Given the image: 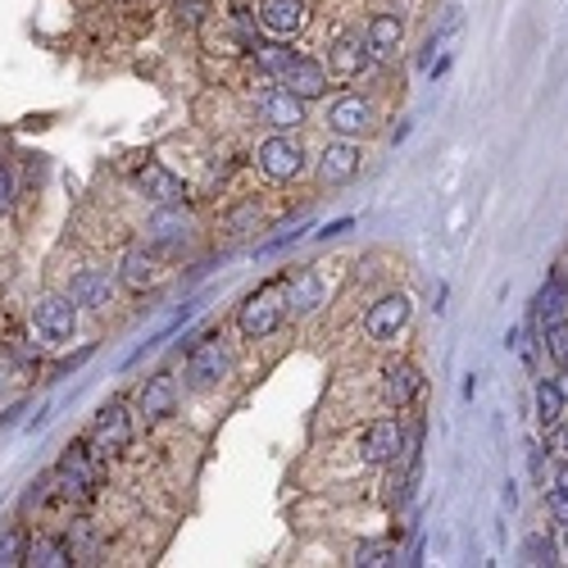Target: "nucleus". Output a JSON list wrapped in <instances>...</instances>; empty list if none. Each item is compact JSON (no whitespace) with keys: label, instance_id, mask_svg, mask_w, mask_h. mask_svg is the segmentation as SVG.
Returning <instances> with one entry per match:
<instances>
[{"label":"nucleus","instance_id":"obj_1","mask_svg":"<svg viewBox=\"0 0 568 568\" xmlns=\"http://www.w3.org/2000/svg\"><path fill=\"white\" fill-rule=\"evenodd\" d=\"M255 160H260V169L273 177V183H292V177L305 173V150L292 133H273L269 141H260Z\"/></svg>","mask_w":568,"mask_h":568},{"label":"nucleus","instance_id":"obj_2","mask_svg":"<svg viewBox=\"0 0 568 568\" xmlns=\"http://www.w3.org/2000/svg\"><path fill=\"white\" fill-rule=\"evenodd\" d=\"M50 482L60 486V496H91V486H96V464H91V455H87V446H69L64 455H60V464H55V473H50Z\"/></svg>","mask_w":568,"mask_h":568},{"label":"nucleus","instance_id":"obj_3","mask_svg":"<svg viewBox=\"0 0 568 568\" xmlns=\"http://www.w3.org/2000/svg\"><path fill=\"white\" fill-rule=\"evenodd\" d=\"M282 309H287V300H282L273 287H264V292H255L246 305H242V319H237V328H242V337H250V342H260V337H269V332H277V323H282Z\"/></svg>","mask_w":568,"mask_h":568},{"label":"nucleus","instance_id":"obj_4","mask_svg":"<svg viewBox=\"0 0 568 568\" xmlns=\"http://www.w3.org/2000/svg\"><path fill=\"white\" fill-rule=\"evenodd\" d=\"M409 314H415V305H409V296H382L369 314H365V332L373 342H392V337H400V328L409 323Z\"/></svg>","mask_w":568,"mask_h":568},{"label":"nucleus","instance_id":"obj_5","mask_svg":"<svg viewBox=\"0 0 568 568\" xmlns=\"http://www.w3.org/2000/svg\"><path fill=\"white\" fill-rule=\"evenodd\" d=\"M227 369H232L227 350L219 346V337H210V342H200V346L192 350V359H187V382L205 392V386H219V382L227 378Z\"/></svg>","mask_w":568,"mask_h":568},{"label":"nucleus","instance_id":"obj_6","mask_svg":"<svg viewBox=\"0 0 568 568\" xmlns=\"http://www.w3.org/2000/svg\"><path fill=\"white\" fill-rule=\"evenodd\" d=\"M33 319H37V328H41V337L69 342L73 328H77V305H73L69 296H41L37 309H33Z\"/></svg>","mask_w":568,"mask_h":568},{"label":"nucleus","instance_id":"obj_7","mask_svg":"<svg viewBox=\"0 0 568 568\" xmlns=\"http://www.w3.org/2000/svg\"><path fill=\"white\" fill-rule=\"evenodd\" d=\"M400 446H405V428L392 423V419H382V423H373L365 432V442H359V459L378 469V464H392L400 455Z\"/></svg>","mask_w":568,"mask_h":568},{"label":"nucleus","instance_id":"obj_8","mask_svg":"<svg viewBox=\"0 0 568 568\" xmlns=\"http://www.w3.org/2000/svg\"><path fill=\"white\" fill-rule=\"evenodd\" d=\"M328 127L337 137H359V133H369L373 127V106L365 96H342L337 106L328 110Z\"/></svg>","mask_w":568,"mask_h":568},{"label":"nucleus","instance_id":"obj_9","mask_svg":"<svg viewBox=\"0 0 568 568\" xmlns=\"http://www.w3.org/2000/svg\"><path fill=\"white\" fill-rule=\"evenodd\" d=\"M260 110H264V123H273L277 133H296V127L305 123V100H300V96H292L287 87H273V91H264Z\"/></svg>","mask_w":568,"mask_h":568},{"label":"nucleus","instance_id":"obj_10","mask_svg":"<svg viewBox=\"0 0 568 568\" xmlns=\"http://www.w3.org/2000/svg\"><path fill=\"white\" fill-rule=\"evenodd\" d=\"M282 87H287L292 96H300V100H314V96L328 91V69L319 60H309V55H296L292 69L282 73Z\"/></svg>","mask_w":568,"mask_h":568},{"label":"nucleus","instance_id":"obj_11","mask_svg":"<svg viewBox=\"0 0 568 568\" xmlns=\"http://www.w3.org/2000/svg\"><path fill=\"white\" fill-rule=\"evenodd\" d=\"M419 386H423V378H419V369L415 365H386L382 369V400L392 405V409H405L409 400L419 396Z\"/></svg>","mask_w":568,"mask_h":568},{"label":"nucleus","instance_id":"obj_12","mask_svg":"<svg viewBox=\"0 0 568 568\" xmlns=\"http://www.w3.org/2000/svg\"><path fill=\"white\" fill-rule=\"evenodd\" d=\"M173 405H177V386H173L169 373L150 378V382L141 386V396H137V409H141V419H146V423L169 419V415H173Z\"/></svg>","mask_w":568,"mask_h":568},{"label":"nucleus","instance_id":"obj_13","mask_svg":"<svg viewBox=\"0 0 568 568\" xmlns=\"http://www.w3.org/2000/svg\"><path fill=\"white\" fill-rule=\"evenodd\" d=\"M305 0H260V23L277 37H292L305 28Z\"/></svg>","mask_w":568,"mask_h":568},{"label":"nucleus","instance_id":"obj_14","mask_svg":"<svg viewBox=\"0 0 568 568\" xmlns=\"http://www.w3.org/2000/svg\"><path fill=\"white\" fill-rule=\"evenodd\" d=\"M355 173H359V150L350 141H332L323 150V160H319V177L328 187H342V183H350Z\"/></svg>","mask_w":568,"mask_h":568},{"label":"nucleus","instance_id":"obj_15","mask_svg":"<svg viewBox=\"0 0 568 568\" xmlns=\"http://www.w3.org/2000/svg\"><path fill=\"white\" fill-rule=\"evenodd\" d=\"M137 187H141L150 200H160V205H183V196H187L183 177L169 173L164 164H146V169L137 173Z\"/></svg>","mask_w":568,"mask_h":568},{"label":"nucleus","instance_id":"obj_16","mask_svg":"<svg viewBox=\"0 0 568 568\" xmlns=\"http://www.w3.org/2000/svg\"><path fill=\"white\" fill-rule=\"evenodd\" d=\"M69 300H73L77 309H100V305H110V273H100V269L73 273V282H69Z\"/></svg>","mask_w":568,"mask_h":568},{"label":"nucleus","instance_id":"obj_17","mask_svg":"<svg viewBox=\"0 0 568 568\" xmlns=\"http://www.w3.org/2000/svg\"><path fill=\"white\" fill-rule=\"evenodd\" d=\"M127 436H133V428H127V409L114 400L100 409V419H96V450H123L127 446Z\"/></svg>","mask_w":568,"mask_h":568},{"label":"nucleus","instance_id":"obj_18","mask_svg":"<svg viewBox=\"0 0 568 568\" xmlns=\"http://www.w3.org/2000/svg\"><path fill=\"white\" fill-rule=\"evenodd\" d=\"M187 227H192V219H187L183 205H164V210L150 219V242L173 250V246H183V242H187Z\"/></svg>","mask_w":568,"mask_h":568},{"label":"nucleus","instance_id":"obj_19","mask_svg":"<svg viewBox=\"0 0 568 568\" xmlns=\"http://www.w3.org/2000/svg\"><path fill=\"white\" fill-rule=\"evenodd\" d=\"M536 328L546 323V328H559V323H568V287H564V277L555 273L546 287H541V296H536V319H532Z\"/></svg>","mask_w":568,"mask_h":568},{"label":"nucleus","instance_id":"obj_20","mask_svg":"<svg viewBox=\"0 0 568 568\" xmlns=\"http://www.w3.org/2000/svg\"><path fill=\"white\" fill-rule=\"evenodd\" d=\"M292 305V314H314V309L323 305V277L319 273H296L292 282H287V296H282Z\"/></svg>","mask_w":568,"mask_h":568},{"label":"nucleus","instance_id":"obj_21","mask_svg":"<svg viewBox=\"0 0 568 568\" xmlns=\"http://www.w3.org/2000/svg\"><path fill=\"white\" fill-rule=\"evenodd\" d=\"M365 64H369V50L355 33H342L337 41H332V69H337L342 77H355Z\"/></svg>","mask_w":568,"mask_h":568},{"label":"nucleus","instance_id":"obj_22","mask_svg":"<svg viewBox=\"0 0 568 568\" xmlns=\"http://www.w3.org/2000/svg\"><path fill=\"white\" fill-rule=\"evenodd\" d=\"M400 33H405V23L396 18V14H378L373 23H369V50L373 55H396L400 50Z\"/></svg>","mask_w":568,"mask_h":568},{"label":"nucleus","instance_id":"obj_23","mask_svg":"<svg viewBox=\"0 0 568 568\" xmlns=\"http://www.w3.org/2000/svg\"><path fill=\"white\" fill-rule=\"evenodd\" d=\"M119 282L127 292H141L155 282V255L150 250H127L123 255V264H119Z\"/></svg>","mask_w":568,"mask_h":568},{"label":"nucleus","instance_id":"obj_24","mask_svg":"<svg viewBox=\"0 0 568 568\" xmlns=\"http://www.w3.org/2000/svg\"><path fill=\"white\" fill-rule=\"evenodd\" d=\"M28 564H37V568H64V564H73V546L64 536H37L33 546H28Z\"/></svg>","mask_w":568,"mask_h":568},{"label":"nucleus","instance_id":"obj_25","mask_svg":"<svg viewBox=\"0 0 568 568\" xmlns=\"http://www.w3.org/2000/svg\"><path fill=\"white\" fill-rule=\"evenodd\" d=\"M250 50H255V64H260V73H269V77H282V73L292 69V60H296V50H287L282 41H255Z\"/></svg>","mask_w":568,"mask_h":568},{"label":"nucleus","instance_id":"obj_26","mask_svg":"<svg viewBox=\"0 0 568 568\" xmlns=\"http://www.w3.org/2000/svg\"><path fill=\"white\" fill-rule=\"evenodd\" d=\"M28 532L23 528H10L5 536H0V568H14V564H28Z\"/></svg>","mask_w":568,"mask_h":568},{"label":"nucleus","instance_id":"obj_27","mask_svg":"<svg viewBox=\"0 0 568 568\" xmlns=\"http://www.w3.org/2000/svg\"><path fill=\"white\" fill-rule=\"evenodd\" d=\"M355 564L359 568H386V564H400V551L386 546V541H369V546L355 551Z\"/></svg>","mask_w":568,"mask_h":568},{"label":"nucleus","instance_id":"obj_28","mask_svg":"<svg viewBox=\"0 0 568 568\" xmlns=\"http://www.w3.org/2000/svg\"><path fill=\"white\" fill-rule=\"evenodd\" d=\"M559 415H564V400L555 392V382H541L536 386V419L551 428V423H559Z\"/></svg>","mask_w":568,"mask_h":568},{"label":"nucleus","instance_id":"obj_29","mask_svg":"<svg viewBox=\"0 0 568 568\" xmlns=\"http://www.w3.org/2000/svg\"><path fill=\"white\" fill-rule=\"evenodd\" d=\"M205 14H210V5H205V0H177V5H173L177 28H200Z\"/></svg>","mask_w":568,"mask_h":568},{"label":"nucleus","instance_id":"obj_30","mask_svg":"<svg viewBox=\"0 0 568 568\" xmlns=\"http://www.w3.org/2000/svg\"><path fill=\"white\" fill-rule=\"evenodd\" d=\"M546 350H551V359H555L559 369H568V323L546 328Z\"/></svg>","mask_w":568,"mask_h":568},{"label":"nucleus","instance_id":"obj_31","mask_svg":"<svg viewBox=\"0 0 568 568\" xmlns=\"http://www.w3.org/2000/svg\"><path fill=\"white\" fill-rule=\"evenodd\" d=\"M523 555H528V564H555V546L546 536H528L523 541Z\"/></svg>","mask_w":568,"mask_h":568},{"label":"nucleus","instance_id":"obj_32","mask_svg":"<svg viewBox=\"0 0 568 568\" xmlns=\"http://www.w3.org/2000/svg\"><path fill=\"white\" fill-rule=\"evenodd\" d=\"M546 450H551L559 464H568V428L551 423V432H546Z\"/></svg>","mask_w":568,"mask_h":568},{"label":"nucleus","instance_id":"obj_33","mask_svg":"<svg viewBox=\"0 0 568 568\" xmlns=\"http://www.w3.org/2000/svg\"><path fill=\"white\" fill-rule=\"evenodd\" d=\"M546 505H551V514H555V523L568 528V496H564V492H546Z\"/></svg>","mask_w":568,"mask_h":568},{"label":"nucleus","instance_id":"obj_34","mask_svg":"<svg viewBox=\"0 0 568 568\" xmlns=\"http://www.w3.org/2000/svg\"><path fill=\"white\" fill-rule=\"evenodd\" d=\"M10 200H14V173H10L5 164H0V210H5Z\"/></svg>","mask_w":568,"mask_h":568},{"label":"nucleus","instance_id":"obj_35","mask_svg":"<svg viewBox=\"0 0 568 568\" xmlns=\"http://www.w3.org/2000/svg\"><path fill=\"white\" fill-rule=\"evenodd\" d=\"M10 355L23 359V365H33V359H37V350H33V346H23V342H10Z\"/></svg>","mask_w":568,"mask_h":568},{"label":"nucleus","instance_id":"obj_36","mask_svg":"<svg viewBox=\"0 0 568 568\" xmlns=\"http://www.w3.org/2000/svg\"><path fill=\"white\" fill-rule=\"evenodd\" d=\"M551 492H564V496H568V464H559V473H555V486H551Z\"/></svg>","mask_w":568,"mask_h":568},{"label":"nucleus","instance_id":"obj_37","mask_svg":"<svg viewBox=\"0 0 568 568\" xmlns=\"http://www.w3.org/2000/svg\"><path fill=\"white\" fill-rule=\"evenodd\" d=\"M555 392H559V400H564V405H568V369H564V373H559V378H555Z\"/></svg>","mask_w":568,"mask_h":568},{"label":"nucleus","instance_id":"obj_38","mask_svg":"<svg viewBox=\"0 0 568 568\" xmlns=\"http://www.w3.org/2000/svg\"><path fill=\"white\" fill-rule=\"evenodd\" d=\"M0 386H5V369H0Z\"/></svg>","mask_w":568,"mask_h":568}]
</instances>
